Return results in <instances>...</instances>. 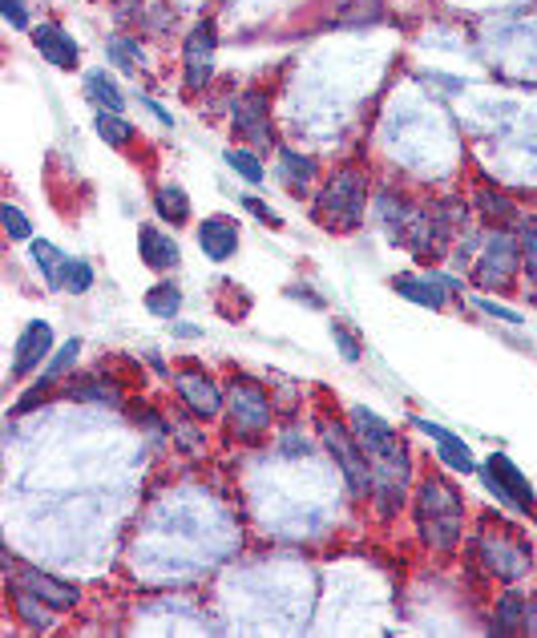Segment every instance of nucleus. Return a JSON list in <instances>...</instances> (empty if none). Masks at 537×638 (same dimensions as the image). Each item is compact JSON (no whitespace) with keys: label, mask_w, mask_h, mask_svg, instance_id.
Segmentation results:
<instances>
[{"label":"nucleus","mask_w":537,"mask_h":638,"mask_svg":"<svg viewBox=\"0 0 537 638\" xmlns=\"http://www.w3.org/2000/svg\"><path fill=\"white\" fill-rule=\"evenodd\" d=\"M457 279L449 275H416V271H400L392 275V291L404 295L408 303H420L428 311H441L445 307V295H457Z\"/></svg>","instance_id":"10"},{"label":"nucleus","mask_w":537,"mask_h":638,"mask_svg":"<svg viewBox=\"0 0 537 638\" xmlns=\"http://www.w3.org/2000/svg\"><path fill=\"white\" fill-rule=\"evenodd\" d=\"M17 582H21L25 590H33L37 598H45L53 610H73V606L81 602V590H77L73 582H61V578H53V574H45V570H37V566H25V570L17 574Z\"/></svg>","instance_id":"17"},{"label":"nucleus","mask_w":537,"mask_h":638,"mask_svg":"<svg viewBox=\"0 0 537 638\" xmlns=\"http://www.w3.org/2000/svg\"><path fill=\"white\" fill-rule=\"evenodd\" d=\"M110 61H114V65H122L126 73L146 65V57H142L138 41H130V37H114V41H110Z\"/></svg>","instance_id":"30"},{"label":"nucleus","mask_w":537,"mask_h":638,"mask_svg":"<svg viewBox=\"0 0 537 638\" xmlns=\"http://www.w3.org/2000/svg\"><path fill=\"white\" fill-rule=\"evenodd\" d=\"M9 602H13L17 618H21L29 630H53V622H57V610H53L45 598H37L33 590H25L17 578L9 582Z\"/></svg>","instance_id":"20"},{"label":"nucleus","mask_w":537,"mask_h":638,"mask_svg":"<svg viewBox=\"0 0 537 638\" xmlns=\"http://www.w3.org/2000/svg\"><path fill=\"white\" fill-rule=\"evenodd\" d=\"M477 307H481L485 315L501 319V324H521V315H517V311H509V307H501V303H493V299H477Z\"/></svg>","instance_id":"38"},{"label":"nucleus","mask_w":537,"mask_h":638,"mask_svg":"<svg viewBox=\"0 0 537 638\" xmlns=\"http://www.w3.org/2000/svg\"><path fill=\"white\" fill-rule=\"evenodd\" d=\"M243 206L251 210V215H259V219H263L267 227H283V219L275 215V210H271V206H267L263 198H255V194H243Z\"/></svg>","instance_id":"36"},{"label":"nucleus","mask_w":537,"mask_h":638,"mask_svg":"<svg viewBox=\"0 0 537 638\" xmlns=\"http://www.w3.org/2000/svg\"><path fill=\"white\" fill-rule=\"evenodd\" d=\"M0 219H5V231H9V239H33V223L21 215V210H17L13 202H5V206H0Z\"/></svg>","instance_id":"33"},{"label":"nucleus","mask_w":537,"mask_h":638,"mask_svg":"<svg viewBox=\"0 0 537 638\" xmlns=\"http://www.w3.org/2000/svg\"><path fill=\"white\" fill-rule=\"evenodd\" d=\"M481 558H485V570L497 574L501 582H517L533 566L529 542H517L509 534H481Z\"/></svg>","instance_id":"8"},{"label":"nucleus","mask_w":537,"mask_h":638,"mask_svg":"<svg viewBox=\"0 0 537 638\" xmlns=\"http://www.w3.org/2000/svg\"><path fill=\"white\" fill-rule=\"evenodd\" d=\"M0 9H5V21L13 29H29V9H25V0H0Z\"/></svg>","instance_id":"37"},{"label":"nucleus","mask_w":537,"mask_h":638,"mask_svg":"<svg viewBox=\"0 0 537 638\" xmlns=\"http://www.w3.org/2000/svg\"><path fill=\"white\" fill-rule=\"evenodd\" d=\"M332 340L340 344V356H344L348 364H356V360H360V340H356L344 324H332Z\"/></svg>","instance_id":"35"},{"label":"nucleus","mask_w":537,"mask_h":638,"mask_svg":"<svg viewBox=\"0 0 537 638\" xmlns=\"http://www.w3.org/2000/svg\"><path fill=\"white\" fill-rule=\"evenodd\" d=\"M364 202H368V178L356 166H344L328 178L324 194H319L315 215L319 223H328L332 231H352L364 219Z\"/></svg>","instance_id":"2"},{"label":"nucleus","mask_w":537,"mask_h":638,"mask_svg":"<svg viewBox=\"0 0 537 638\" xmlns=\"http://www.w3.org/2000/svg\"><path fill=\"white\" fill-rule=\"evenodd\" d=\"M231 126L239 138H247L255 150L271 146V114H267V97L263 93H239L235 110H231Z\"/></svg>","instance_id":"11"},{"label":"nucleus","mask_w":537,"mask_h":638,"mask_svg":"<svg viewBox=\"0 0 537 638\" xmlns=\"http://www.w3.org/2000/svg\"><path fill=\"white\" fill-rule=\"evenodd\" d=\"M493 630L497 634H517L525 630V598L517 590H505L501 602H497V614H493Z\"/></svg>","instance_id":"25"},{"label":"nucleus","mask_w":537,"mask_h":638,"mask_svg":"<svg viewBox=\"0 0 537 638\" xmlns=\"http://www.w3.org/2000/svg\"><path fill=\"white\" fill-rule=\"evenodd\" d=\"M53 352V328L45 324V319H33V324L21 332V340H17V360H13V380H25V376H33L41 364H45V356Z\"/></svg>","instance_id":"14"},{"label":"nucleus","mask_w":537,"mask_h":638,"mask_svg":"<svg viewBox=\"0 0 537 638\" xmlns=\"http://www.w3.org/2000/svg\"><path fill=\"white\" fill-rule=\"evenodd\" d=\"M178 307H182V291H178L174 283H158V287H150V291H146V311H150V315H158V319H174V315H178Z\"/></svg>","instance_id":"27"},{"label":"nucleus","mask_w":537,"mask_h":638,"mask_svg":"<svg viewBox=\"0 0 537 638\" xmlns=\"http://www.w3.org/2000/svg\"><path fill=\"white\" fill-rule=\"evenodd\" d=\"M73 396H81V400H118V392L105 384V380H97V376H85V380L73 388Z\"/></svg>","instance_id":"34"},{"label":"nucleus","mask_w":537,"mask_h":638,"mask_svg":"<svg viewBox=\"0 0 537 638\" xmlns=\"http://www.w3.org/2000/svg\"><path fill=\"white\" fill-rule=\"evenodd\" d=\"M214 49H219V33H214L210 21H198L182 45V77L186 89H202L214 73Z\"/></svg>","instance_id":"9"},{"label":"nucleus","mask_w":537,"mask_h":638,"mask_svg":"<svg viewBox=\"0 0 537 638\" xmlns=\"http://www.w3.org/2000/svg\"><path fill=\"white\" fill-rule=\"evenodd\" d=\"M517 271H525V259H521V239L509 235V231H493L481 247V259H477V271L473 279L481 287H493V291H505Z\"/></svg>","instance_id":"5"},{"label":"nucleus","mask_w":537,"mask_h":638,"mask_svg":"<svg viewBox=\"0 0 537 638\" xmlns=\"http://www.w3.org/2000/svg\"><path fill=\"white\" fill-rule=\"evenodd\" d=\"M93 130H97V138H101V142H110V146H126V142L134 138V126H130V122H122V114H105V110H97Z\"/></svg>","instance_id":"28"},{"label":"nucleus","mask_w":537,"mask_h":638,"mask_svg":"<svg viewBox=\"0 0 537 638\" xmlns=\"http://www.w3.org/2000/svg\"><path fill=\"white\" fill-rule=\"evenodd\" d=\"M174 388H178L182 404H186L198 420H214V416H219V412L227 408L223 388L214 384L210 376H202V372H182V376H174Z\"/></svg>","instance_id":"12"},{"label":"nucleus","mask_w":537,"mask_h":638,"mask_svg":"<svg viewBox=\"0 0 537 638\" xmlns=\"http://www.w3.org/2000/svg\"><path fill=\"white\" fill-rule=\"evenodd\" d=\"M150 368H154V372H162V376L170 372V368H166V360H158V356H150Z\"/></svg>","instance_id":"41"},{"label":"nucleus","mask_w":537,"mask_h":638,"mask_svg":"<svg viewBox=\"0 0 537 638\" xmlns=\"http://www.w3.org/2000/svg\"><path fill=\"white\" fill-rule=\"evenodd\" d=\"M89 287H93V267H89L85 259H69V263H65V283H61V291L85 295Z\"/></svg>","instance_id":"31"},{"label":"nucleus","mask_w":537,"mask_h":638,"mask_svg":"<svg viewBox=\"0 0 537 638\" xmlns=\"http://www.w3.org/2000/svg\"><path fill=\"white\" fill-rule=\"evenodd\" d=\"M279 170H283V182H287L291 190H307V182L319 174L315 158H307V154H295L291 146H283V150H279Z\"/></svg>","instance_id":"24"},{"label":"nucleus","mask_w":537,"mask_h":638,"mask_svg":"<svg viewBox=\"0 0 537 638\" xmlns=\"http://www.w3.org/2000/svg\"><path fill=\"white\" fill-rule=\"evenodd\" d=\"M29 259L37 263V271L45 275V283H49L53 291H61V283H65V263H69V259H65L49 239H33V243H29Z\"/></svg>","instance_id":"22"},{"label":"nucleus","mask_w":537,"mask_h":638,"mask_svg":"<svg viewBox=\"0 0 537 638\" xmlns=\"http://www.w3.org/2000/svg\"><path fill=\"white\" fill-rule=\"evenodd\" d=\"M227 166H231L243 182H251V186H259V182L267 178V170H263V162H259L255 150H227Z\"/></svg>","instance_id":"29"},{"label":"nucleus","mask_w":537,"mask_h":638,"mask_svg":"<svg viewBox=\"0 0 537 638\" xmlns=\"http://www.w3.org/2000/svg\"><path fill=\"white\" fill-rule=\"evenodd\" d=\"M348 420H352V433H356V441L364 445L368 457H384V453H392V449L400 445V441H396V429H392L384 416H376L368 404H352Z\"/></svg>","instance_id":"13"},{"label":"nucleus","mask_w":537,"mask_h":638,"mask_svg":"<svg viewBox=\"0 0 537 638\" xmlns=\"http://www.w3.org/2000/svg\"><path fill=\"white\" fill-rule=\"evenodd\" d=\"M154 210L162 215V223H170V227H182L186 219H190V194L182 190V186H162L158 194H154Z\"/></svg>","instance_id":"23"},{"label":"nucleus","mask_w":537,"mask_h":638,"mask_svg":"<svg viewBox=\"0 0 537 638\" xmlns=\"http://www.w3.org/2000/svg\"><path fill=\"white\" fill-rule=\"evenodd\" d=\"M33 45H37V53L53 65V69H77V61H81V49H77V41L61 29V25H37L33 29Z\"/></svg>","instance_id":"18"},{"label":"nucleus","mask_w":537,"mask_h":638,"mask_svg":"<svg viewBox=\"0 0 537 638\" xmlns=\"http://www.w3.org/2000/svg\"><path fill=\"white\" fill-rule=\"evenodd\" d=\"M85 97L93 101V110H105V114H122V110H126L122 85H118L110 73H101V69L85 73Z\"/></svg>","instance_id":"21"},{"label":"nucleus","mask_w":537,"mask_h":638,"mask_svg":"<svg viewBox=\"0 0 537 638\" xmlns=\"http://www.w3.org/2000/svg\"><path fill=\"white\" fill-rule=\"evenodd\" d=\"M138 255H142V263L154 267V271H174V267L182 263V259H178V243H174L170 235H162V227H154V223L138 227Z\"/></svg>","instance_id":"19"},{"label":"nucleus","mask_w":537,"mask_h":638,"mask_svg":"<svg viewBox=\"0 0 537 638\" xmlns=\"http://www.w3.org/2000/svg\"><path fill=\"white\" fill-rule=\"evenodd\" d=\"M477 473H481L485 489H489L497 501H505L509 509H517L521 517L537 521V493H533L529 477L517 469V461H513L509 453H489Z\"/></svg>","instance_id":"3"},{"label":"nucleus","mask_w":537,"mask_h":638,"mask_svg":"<svg viewBox=\"0 0 537 638\" xmlns=\"http://www.w3.org/2000/svg\"><path fill=\"white\" fill-rule=\"evenodd\" d=\"M525 634H537V598L525 602Z\"/></svg>","instance_id":"40"},{"label":"nucleus","mask_w":537,"mask_h":638,"mask_svg":"<svg viewBox=\"0 0 537 638\" xmlns=\"http://www.w3.org/2000/svg\"><path fill=\"white\" fill-rule=\"evenodd\" d=\"M319 433H324V445H328L332 461L340 465V473H344L352 497H356V501L372 497V457H364V445L344 429V424H324Z\"/></svg>","instance_id":"4"},{"label":"nucleus","mask_w":537,"mask_h":638,"mask_svg":"<svg viewBox=\"0 0 537 638\" xmlns=\"http://www.w3.org/2000/svg\"><path fill=\"white\" fill-rule=\"evenodd\" d=\"M412 429L416 433H424V437H433L437 441V453H441V461L453 469V473H473L477 465H473V453H469V445L457 437V433H449V429H441L437 420H424V416H412Z\"/></svg>","instance_id":"16"},{"label":"nucleus","mask_w":537,"mask_h":638,"mask_svg":"<svg viewBox=\"0 0 537 638\" xmlns=\"http://www.w3.org/2000/svg\"><path fill=\"white\" fill-rule=\"evenodd\" d=\"M227 420L239 437H259L271 424V400L255 380H235L227 388Z\"/></svg>","instance_id":"6"},{"label":"nucleus","mask_w":537,"mask_h":638,"mask_svg":"<svg viewBox=\"0 0 537 638\" xmlns=\"http://www.w3.org/2000/svg\"><path fill=\"white\" fill-rule=\"evenodd\" d=\"M477 206H481V215H485L493 227L517 223V202L505 198V194H497V190H481V194H477Z\"/></svg>","instance_id":"26"},{"label":"nucleus","mask_w":537,"mask_h":638,"mask_svg":"<svg viewBox=\"0 0 537 638\" xmlns=\"http://www.w3.org/2000/svg\"><path fill=\"white\" fill-rule=\"evenodd\" d=\"M517 239H521V259H525V275L537 283V219H525L521 223V231H517Z\"/></svg>","instance_id":"32"},{"label":"nucleus","mask_w":537,"mask_h":638,"mask_svg":"<svg viewBox=\"0 0 537 638\" xmlns=\"http://www.w3.org/2000/svg\"><path fill=\"white\" fill-rule=\"evenodd\" d=\"M416 529H420V538L433 546V550H453L457 538H461V497L437 481V477H428L420 481V493H416Z\"/></svg>","instance_id":"1"},{"label":"nucleus","mask_w":537,"mask_h":638,"mask_svg":"<svg viewBox=\"0 0 537 638\" xmlns=\"http://www.w3.org/2000/svg\"><path fill=\"white\" fill-rule=\"evenodd\" d=\"M142 101H146V110H150V114H154V118H158V122H162V126H174V118H170V114H166V110H162V105H158V101H154V97H142Z\"/></svg>","instance_id":"39"},{"label":"nucleus","mask_w":537,"mask_h":638,"mask_svg":"<svg viewBox=\"0 0 537 638\" xmlns=\"http://www.w3.org/2000/svg\"><path fill=\"white\" fill-rule=\"evenodd\" d=\"M198 247L210 263H227L239 251V223L231 215H210L198 227Z\"/></svg>","instance_id":"15"},{"label":"nucleus","mask_w":537,"mask_h":638,"mask_svg":"<svg viewBox=\"0 0 537 638\" xmlns=\"http://www.w3.org/2000/svg\"><path fill=\"white\" fill-rule=\"evenodd\" d=\"M372 497H376V509L384 517H392L400 505H404V493H408V477H412V465H408V449L396 445L392 453L384 457H372Z\"/></svg>","instance_id":"7"}]
</instances>
